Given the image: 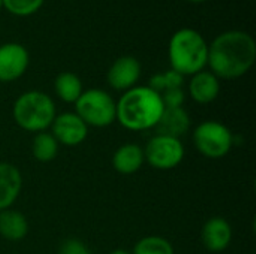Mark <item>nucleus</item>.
<instances>
[{
    "mask_svg": "<svg viewBox=\"0 0 256 254\" xmlns=\"http://www.w3.org/2000/svg\"><path fill=\"white\" fill-rule=\"evenodd\" d=\"M256 43L242 30H230L219 34L208 46L210 72L222 79H237L246 75L255 64Z\"/></svg>",
    "mask_w": 256,
    "mask_h": 254,
    "instance_id": "nucleus-1",
    "label": "nucleus"
},
{
    "mask_svg": "<svg viewBox=\"0 0 256 254\" xmlns=\"http://www.w3.org/2000/svg\"><path fill=\"white\" fill-rule=\"evenodd\" d=\"M165 106L160 94L150 87H134L117 102L116 120L128 130L154 129Z\"/></svg>",
    "mask_w": 256,
    "mask_h": 254,
    "instance_id": "nucleus-2",
    "label": "nucleus"
},
{
    "mask_svg": "<svg viewBox=\"0 0 256 254\" xmlns=\"http://www.w3.org/2000/svg\"><path fill=\"white\" fill-rule=\"evenodd\" d=\"M168 55L172 70L182 76H194L207 67L208 43L200 31L182 28L171 37Z\"/></svg>",
    "mask_w": 256,
    "mask_h": 254,
    "instance_id": "nucleus-3",
    "label": "nucleus"
},
{
    "mask_svg": "<svg viewBox=\"0 0 256 254\" xmlns=\"http://www.w3.org/2000/svg\"><path fill=\"white\" fill-rule=\"evenodd\" d=\"M12 114L15 123L21 129L33 133L46 132L57 117L52 99L46 93L38 90L22 93L15 100Z\"/></svg>",
    "mask_w": 256,
    "mask_h": 254,
    "instance_id": "nucleus-4",
    "label": "nucleus"
},
{
    "mask_svg": "<svg viewBox=\"0 0 256 254\" xmlns=\"http://www.w3.org/2000/svg\"><path fill=\"white\" fill-rule=\"evenodd\" d=\"M76 115L92 127H108L116 121L117 102L110 93L100 88H90L82 91L75 102Z\"/></svg>",
    "mask_w": 256,
    "mask_h": 254,
    "instance_id": "nucleus-5",
    "label": "nucleus"
},
{
    "mask_svg": "<svg viewBox=\"0 0 256 254\" xmlns=\"http://www.w3.org/2000/svg\"><path fill=\"white\" fill-rule=\"evenodd\" d=\"M194 144L196 150L208 159L225 157L232 145L234 136L231 130L220 121H202L194 132Z\"/></svg>",
    "mask_w": 256,
    "mask_h": 254,
    "instance_id": "nucleus-6",
    "label": "nucleus"
},
{
    "mask_svg": "<svg viewBox=\"0 0 256 254\" xmlns=\"http://www.w3.org/2000/svg\"><path fill=\"white\" fill-rule=\"evenodd\" d=\"M144 159L156 169H174L184 159V145L177 138L154 135L147 142V147L144 150Z\"/></svg>",
    "mask_w": 256,
    "mask_h": 254,
    "instance_id": "nucleus-7",
    "label": "nucleus"
},
{
    "mask_svg": "<svg viewBox=\"0 0 256 254\" xmlns=\"http://www.w3.org/2000/svg\"><path fill=\"white\" fill-rule=\"evenodd\" d=\"M30 64V55L21 43L0 45V82H12L20 79Z\"/></svg>",
    "mask_w": 256,
    "mask_h": 254,
    "instance_id": "nucleus-8",
    "label": "nucleus"
},
{
    "mask_svg": "<svg viewBox=\"0 0 256 254\" xmlns=\"http://www.w3.org/2000/svg\"><path fill=\"white\" fill-rule=\"evenodd\" d=\"M51 127L57 142L66 147H76L88 136V126L75 112H64L56 117Z\"/></svg>",
    "mask_w": 256,
    "mask_h": 254,
    "instance_id": "nucleus-9",
    "label": "nucleus"
},
{
    "mask_svg": "<svg viewBox=\"0 0 256 254\" xmlns=\"http://www.w3.org/2000/svg\"><path fill=\"white\" fill-rule=\"evenodd\" d=\"M141 76V64L135 57L123 55L117 58L108 70V84L118 91H128L136 87Z\"/></svg>",
    "mask_w": 256,
    "mask_h": 254,
    "instance_id": "nucleus-10",
    "label": "nucleus"
},
{
    "mask_svg": "<svg viewBox=\"0 0 256 254\" xmlns=\"http://www.w3.org/2000/svg\"><path fill=\"white\" fill-rule=\"evenodd\" d=\"M202 244L207 250L213 253L224 252L228 249L232 240V228L228 220L224 217H213L210 219L202 228Z\"/></svg>",
    "mask_w": 256,
    "mask_h": 254,
    "instance_id": "nucleus-11",
    "label": "nucleus"
},
{
    "mask_svg": "<svg viewBox=\"0 0 256 254\" xmlns=\"http://www.w3.org/2000/svg\"><path fill=\"white\" fill-rule=\"evenodd\" d=\"M22 187V177L16 166L0 162V211L14 205Z\"/></svg>",
    "mask_w": 256,
    "mask_h": 254,
    "instance_id": "nucleus-12",
    "label": "nucleus"
},
{
    "mask_svg": "<svg viewBox=\"0 0 256 254\" xmlns=\"http://www.w3.org/2000/svg\"><path fill=\"white\" fill-rule=\"evenodd\" d=\"M190 127V117L186 109L182 108H165L158 124L154 126L158 135L177 138L180 139L184 133H188Z\"/></svg>",
    "mask_w": 256,
    "mask_h": 254,
    "instance_id": "nucleus-13",
    "label": "nucleus"
},
{
    "mask_svg": "<svg viewBox=\"0 0 256 254\" xmlns=\"http://www.w3.org/2000/svg\"><path fill=\"white\" fill-rule=\"evenodd\" d=\"M219 93H220L219 78L208 70H202V72L195 73L189 82L190 97L201 105H207V103L214 102L218 99Z\"/></svg>",
    "mask_w": 256,
    "mask_h": 254,
    "instance_id": "nucleus-14",
    "label": "nucleus"
},
{
    "mask_svg": "<svg viewBox=\"0 0 256 254\" xmlns=\"http://www.w3.org/2000/svg\"><path fill=\"white\" fill-rule=\"evenodd\" d=\"M144 160V150L140 145L124 144L114 153L112 165L117 172L123 175H130L141 169Z\"/></svg>",
    "mask_w": 256,
    "mask_h": 254,
    "instance_id": "nucleus-15",
    "label": "nucleus"
},
{
    "mask_svg": "<svg viewBox=\"0 0 256 254\" xmlns=\"http://www.w3.org/2000/svg\"><path fill=\"white\" fill-rule=\"evenodd\" d=\"M28 234V222L26 216L15 210L0 211V235L8 241H21Z\"/></svg>",
    "mask_w": 256,
    "mask_h": 254,
    "instance_id": "nucleus-16",
    "label": "nucleus"
},
{
    "mask_svg": "<svg viewBox=\"0 0 256 254\" xmlns=\"http://www.w3.org/2000/svg\"><path fill=\"white\" fill-rule=\"evenodd\" d=\"M54 88L57 96L66 103H75L82 94V82L72 72H63L56 78Z\"/></svg>",
    "mask_w": 256,
    "mask_h": 254,
    "instance_id": "nucleus-17",
    "label": "nucleus"
},
{
    "mask_svg": "<svg viewBox=\"0 0 256 254\" xmlns=\"http://www.w3.org/2000/svg\"><path fill=\"white\" fill-rule=\"evenodd\" d=\"M33 156L38 162L46 163L57 157L58 153V142L50 132H39L33 139Z\"/></svg>",
    "mask_w": 256,
    "mask_h": 254,
    "instance_id": "nucleus-18",
    "label": "nucleus"
},
{
    "mask_svg": "<svg viewBox=\"0 0 256 254\" xmlns=\"http://www.w3.org/2000/svg\"><path fill=\"white\" fill-rule=\"evenodd\" d=\"M132 254H174V247L166 238L152 235L140 240Z\"/></svg>",
    "mask_w": 256,
    "mask_h": 254,
    "instance_id": "nucleus-19",
    "label": "nucleus"
},
{
    "mask_svg": "<svg viewBox=\"0 0 256 254\" xmlns=\"http://www.w3.org/2000/svg\"><path fill=\"white\" fill-rule=\"evenodd\" d=\"M183 82H184V76H182L180 73H177L176 70H166L164 73H156L152 76L150 79V88L154 90L156 93L162 94L168 90L172 88H183Z\"/></svg>",
    "mask_w": 256,
    "mask_h": 254,
    "instance_id": "nucleus-20",
    "label": "nucleus"
},
{
    "mask_svg": "<svg viewBox=\"0 0 256 254\" xmlns=\"http://www.w3.org/2000/svg\"><path fill=\"white\" fill-rule=\"evenodd\" d=\"M45 0H2L3 7L16 16H28L36 13Z\"/></svg>",
    "mask_w": 256,
    "mask_h": 254,
    "instance_id": "nucleus-21",
    "label": "nucleus"
},
{
    "mask_svg": "<svg viewBox=\"0 0 256 254\" xmlns=\"http://www.w3.org/2000/svg\"><path fill=\"white\" fill-rule=\"evenodd\" d=\"M160 99L164 102L165 108H182L186 99V94L183 88H172L160 94Z\"/></svg>",
    "mask_w": 256,
    "mask_h": 254,
    "instance_id": "nucleus-22",
    "label": "nucleus"
},
{
    "mask_svg": "<svg viewBox=\"0 0 256 254\" xmlns=\"http://www.w3.org/2000/svg\"><path fill=\"white\" fill-rule=\"evenodd\" d=\"M58 254H92V253H90V250L87 249V246H86L82 241L72 238V240H66V241L62 244Z\"/></svg>",
    "mask_w": 256,
    "mask_h": 254,
    "instance_id": "nucleus-23",
    "label": "nucleus"
},
{
    "mask_svg": "<svg viewBox=\"0 0 256 254\" xmlns=\"http://www.w3.org/2000/svg\"><path fill=\"white\" fill-rule=\"evenodd\" d=\"M110 254H132L128 250H123V249H117V250H112Z\"/></svg>",
    "mask_w": 256,
    "mask_h": 254,
    "instance_id": "nucleus-24",
    "label": "nucleus"
},
{
    "mask_svg": "<svg viewBox=\"0 0 256 254\" xmlns=\"http://www.w3.org/2000/svg\"><path fill=\"white\" fill-rule=\"evenodd\" d=\"M190 1H194V3H201V1H206V0H190Z\"/></svg>",
    "mask_w": 256,
    "mask_h": 254,
    "instance_id": "nucleus-25",
    "label": "nucleus"
},
{
    "mask_svg": "<svg viewBox=\"0 0 256 254\" xmlns=\"http://www.w3.org/2000/svg\"><path fill=\"white\" fill-rule=\"evenodd\" d=\"M3 7V3H2V0H0V9Z\"/></svg>",
    "mask_w": 256,
    "mask_h": 254,
    "instance_id": "nucleus-26",
    "label": "nucleus"
}]
</instances>
